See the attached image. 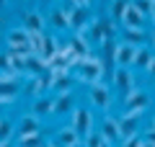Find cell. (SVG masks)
<instances>
[{
    "mask_svg": "<svg viewBox=\"0 0 155 147\" xmlns=\"http://www.w3.org/2000/svg\"><path fill=\"white\" fill-rule=\"evenodd\" d=\"M75 70H78L75 77H78L80 83H85V85H93V83H101V77H104L106 67H104V62H101V57H88V60L78 62Z\"/></svg>",
    "mask_w": 155,
    "mask_h": 147,
    "instance_id": "6da1fadb",
    "label": "cell"
},
{
    "mask_svg": "<svg viewBox=\"0 0 155 147\" xmlns=\"http://www.w3.org/2000/svg\"><path fill=\"white\" fill-rule=\"evenodd\" d=\"M91 39L96 44H104L106 39H116V21L109 16L104 18H93L91 21Z\"/></svg>",
    "mask_w": 155,
    "mask_h": 147,
    "instance_id": "7a4b0ae2",
    "label": "cell"
},
{
    "mask_svg": "<svg viewBox=\"0 0 155 147\" xmlns=\"http://www.w3.org/2000/svg\"><path fill=\"white\" fill-rule=\"evenodd\" d=\"M18 93H21V83L16 75L0 72V106H13Z\"/></svg>",
    "mask_w": 155,
    "mask_h": 147,
    "instance_id": "3957f363",
    "label": "cell"
},
{
    "mask_svg": "<svg viewBox=\"0 0 155 147\" xmlns=\"http://www.w3.org/2000/svg\"><path fill=\"white\" fill-rule=\"evenodd\" d=\"M70 126H72L80 137H88L91 132H96V126H93V114H91L85 106H75V111L70 114Z\"/></svg>",
    "mask_w": 155,
    "mask_h": 147,
    "instance_id": "277c9868",
    "label": "cell"
},
{
    "mask_svg": "<svg viewBox=\"0 0 155 147\" xmlns=\"http://www.w3.org/2000/svg\"><path fill=\"white\" fill-rule=\"evenodd\" d=\"M147 106H150V93L140 90V88L124 93V111H127V114H137L140 116Z\"/></svg>",
    "mask_w": 155,
    "mask_h": 147,
    "instance_id": "5b68a950",
    "label": "cell"
},
{
    "mask_svg": "<svg viewBox=\"0 0 155 147\" xmlns=\"http://www.w3.org/2000/svg\"><path fill=\"white\" fill-rule=\"evenodd\" d=\"M88 98H91V103H93L98 111H109L111 103H114L109 85H104V83H93V85H88Z\"/></svg>",
    "mask_w": 155,
    "mask_h": 147,
    "instance_id": "8992f818",
    "label": "cell"
},
{
    "mask_svg": "<svg viewBox=\"0 0 155 147\" xmlns=\"http://www.w3.org/2000/svg\"><path fill=\"white\" fill-rule=\"evenodd\" d=\"M52 80H54V72H52V70H47L44 75H36V77H31V80H28V88H26V93H28L31 98L47 96V90L52 88Z\"/></svg>",
    "mask_w": 155,
    "mask_h": 147,
    "instance_id": "52a82bcc",
    "label": "cell"
},
{
    "mask_svg": "<svg viewBox=\"0 0 155 147\" xmlns=\"http://www.w3.org/2000/svg\"><path fill=\"white\" fill-rule=\"evenodd\" d=\"M98 134L104 137V142H109V145H114L116 139H122V132H119V119H114V116L106 114L104 119H101V124H98Z\"/></svg>",
    "mask_w": 155,
    "mask_h": 147,
    "instance_id": "ba28073f",
    "label": "cell"
},
{
    "mask_svg": "<svg viewBox=\"0 0 155 147\" xmlns=\"http://www.w3.org/2000/svg\"><path fill=\"white\" fill-rule=\"evenodd\" d=\"M67 47H70V52L75 54L78 62L93 57V54H91V44H88V36H85V34H72L70 41H67Z\"/></svg>",
    "mask_w": 155,
    "mask_h": 147,
    "instance_id": "9c48e42d",
    "label": "cell"
},
{
    "mask_svg": "<svg viewBox=\"0 0 155 147\" xmlns=\"http://www.w3.org/2000/svg\"><path fill=\"white\" fill-rule=\"evenodd\" d=\"M54 142H57L60 147H80L83 137H80L70 124H67V126H60V129L54 132Z\"/></svg>",
    "mask_w": 155,
    "mask_h": 147,
    "instance_id": "30bf717a",
    "label": "cell"
},
{
    "mask_svg": "<svg viewBox=\"0 0 155 147\" xmlns=\"http://www.w3.org/2000/svg\"><path fill=\"white\" fill-rule=\"evenodd\" d=\"M111 80H114V85L119 88L122 93L134 90V75H132V67H116L114 75H111Z\"/></svg>",
    "mask_w": 155,
    "mask_h": 147,
    "instance_id": "8fae6325",
    "label": "cell"
},
{
    "mask_svg": "<svg viewBox=\"0 0 155 147\" xmlns=\"http://www.w3.org/2000/svg\"><path fill=\"white\" fill-rule=\"evenodd\" d=\"M119 132H122V139H129V137L140 134V116L124 111V114L119 116Z\"/></svg>",
    "mask_w": 155,
    "mask_h": 147,
    "instance_id": "7c38bea8",
    "label": "cell"
},
{
    "mask_svg": "<svg viewBox=\"0 0 155 147\" xmlns=\"http://www.w3.org/2000/svg\"><path fill=\"white\" fill-rule=\"evenodd\" d=\"M16 126H18V137H31V134H41V124H39V116H34V114H23L21 119L16 121Z\"/></svg>",
    "mask_w": 155,
    "mask_h": 147,
    "instance_id": "4fadbf2b",
    "label": "cell"
},
{
    "mask_svg": "<svg viewBox=\"0 0 155 147\" xmlns=\"http://www.w3.org/2000/svg\"><path fill=\"white\" fill-rule=\"evenodd\" d=\"M44 16L39 11H31V13H26L23 16V28H26L31 36H36V34H47V26H44Z\"/></svg>",
    "mask_w": 155,
    "mask_h": 147,
    "instance_id": "5bb4252c",
    "label": "cell"
},
{
    "mask_svg": "<svg viewBox=\"0 0 155 147\" xmlns=\"http://www.w3.org/2000/svg\"><path fill=\"white\" fill-rule=\"evenodd\" d=\"M134 54H137V47L119 41V47H116V67H132L134 65Z\"/></svg>",
    "mask_w": 155,
    "mask_h": 147,
    "instance_id": "9a60e30c",
    "label": "cell"
},
{
    "mask_svg": "<svg viewBox=\"0 0 155 147\" xmlns=\"http://www.w3.org/2000/svg\"><path fill=\"white\" fill-rule=\"evenodd\" d=\"M47 70H49V65H47V60H41L39 54H31V57H26V60H23V72H26V75H31V77L44 75Z\"/></svg>",
    "mask_w": 155,
    "mask_h": 147,
    "instance_id": "2e32d148",
    "label": "cell"
},
{
    "mask_svg": "<svg viewBox=\"0 0 155 147\" xmlns=\"http://www.w3.org/2000/svg\"><path fill=\"white\" fill-rule=\"evenodd\" d=\"M31 114L34 116H52L54 114V98H49V96H39V98H34V106H31Z\"/></svg>",
    "mask_w": 155,
    "mask_h": 147,
    "instance_id": "e0dca14e",
    "label": "cell"
},
{
    "mask_svg": "<svg viewBox=\"0 0 155 147\" xmlns=\"http://www.w3.org/2000/svg\"><path fill=\"white\" fill-rule=\"evenodd\" d=\"M150 39V34L145 28H122V41L132 44V47H145V41Z\"/></svg>",
    "mask_w": 155,
    "mask_h": 147,
    "instance_id": "ac0fdd59",
    "label": "cell"
},
{
    "mask_svg": "<svg viewBox=\"0 0 155 147\" xmlns=\"http://www.w3.org/2000/svg\"><path fill=\"white\" fill-rule=\"evenodd\" d=\"M91 13H88V8H75L72 11V16H70V28L75 34H83V28H88L91 26Z\"/></svg>",
    "mask_w": 155,
    "mask_h": 147,
    "instance_id": "d6986e66",
    "label": "cell"
},
{
    "mask_svg": "<svg viewBox=\"0 0 155 147\" xmlns=\"http://www.w3.org/2000/svg\"><path fill=\"white\" fill-rule=\"evenodd\" d=\"M116 47H119V41L116 39H106L104 44H101V62H104V67L109 65L111 70H116Z\"/></svg>",
    "mask_w": 155,
    "mask_h": 147,
    "instance_id": "ffe728a7",
    "label": "cell"
},
{
    "mask_svg": "<svg viewBox=\"0 0 155 147\" xmlns=\"http://www.w3.org/2000/svg\"><path fill=\"white\" fill-rule=\"evenodd\" d=\"M122 28H145V16L132 5V3H129L127 13H124V18H122Z\"/></svg>",
    "mask_w": 155,
    "mask_h": 147,
    "instance_id": "44dd1931",
    "label": "cell"
},
{
    "mask_svg": "<svg viewBox=\"0 0 155 147\" xmlns=\"http://www.w3.org/2000/svg\"><path fill=\"white\" fill-rule=\"evenodd\" d=\"M5 44L8 47H21V44H31V34L26 31L23 26H16L5 34Z\"/></svg>",
    "mask_w": 155,
    "mask_h": 147,
    "instance_id": "7402d4cb",
    "label": "cell"
},
{
    "mask_svg": "<svg viewBox=\"0 0 155 147\" xmlns=\"http://www.w3.org/2000/svg\"><path fill=\"white\" fill-rule=\"evenodd\" d=\"M72 111H75V98H72V93H60L54 98V114L65 116V114H72Z\"/></svg>",
    "mask_w": 155,
    "mask_h": 147,
    "instance_id": "603a6c76",
    "label": "cell"
},
{
    "mask_svg": "<svg viewBox=\"0 0 155 147\" xmlns=\"http://www.w3.org/2000/svg\"><path fill=\"white\" fill-rule=\"evenodd\" d=\"M153 60H155V54L150 52L147 44H145V47H137V54H134V65L132 67H137V70H147Z\"/></svg>",
    "mask_w": 155,
    "mask_h": 147,
    "instance_id": "cb8c5ba5",
    "label": "cell"
},
{
    "mask_svg": "<svg viewBox=\"0 0 155 147\" xmlns=\"http://www.w3.org/2000/svg\"><path fill=\"white\" fill-rule=\"evenodd\" d=\"M49 23H52L54 31H67V28H70V16H67L62 8H54L52 16H49Z\"/></svg>",
    "mask_w": 155,
    "mask_h": 147,
    "instance_id": "d4e9b609",
    "label": "cell"
},
{
    "mask_svg": "<svg viewBox=\"0 0 155 147\" xmlns=\"http://www.w3.org/2000/svg\"><path fill=\"white\" fill-rule=\"evenodd\" d=\"M70 85H72L70 72H57L54 80H52V90H57V96H60V93H70Z\"/></svg>",
    "mask_w": 155,
    "mask_h": 147,
    "instance_id": "484cf974",
    "label": "cell"
},
{
    "mask_svg": "<svg viewBox=\"0 0 155 147\" xmlns=\"http://www.w3.org/2000/svg\"><path fill=\"white\" fill-rule=\"evenodd\" d=\"M129 3H132V0H114L111 8H109V18H114L116 23H122L124 13H127V8H129Z\"/></svg>",
    "mask_w": 155,
    "mask_h": 147,
    "instance_id": "4316f807",
    "label": "cell"
},
{
    "mask_svg": "<svg viewBox=\"0 0 155 147\" xmlns=\"http://www.w3.org/2000/svg\"><path fill=\"white\" fill-rule=\"evenodd\" d=\"M13 129H16V121L0 119V142H11L13 139Z\"/></svg>",
    "mask_w": 155,
    "mask_h": 147,
    "instance_id": "83f0119b",
    "label": "cell"
},
{
    "mask_svg": "<svg viewBox=\"0 0 155 147\" xmlns=\"http://www.w3.org/2000/svg\"><path fill=\"white\" fill-rule=\"evenodd\" d=\"M18 147H44V137H41V134L18 137Z\"/></svg>",
    "mask_w": 155,
    "mask_h": 147,
    "instance_id": "f1b7e54d",
    "label": "cell"
},
{
    "mask_svg": "<svg viewBox=\"0 0 155 147\" xmlns=\"http://www.w3.org/2000/svg\"><path fill=\"white\" fill-rule=\"evenodd\" d=\"M0 72H8V75L18 77V72H16V67H13V60H11L8 52H0Z\"/></svg>",
    "mask_w": 155,
    "mask_h": 147,
    "instance_id": "f546056e",
    "label": "cell"
},
{
    "mask_svg": "<svg viewBox=\"0 0 155 147\" xmlns=\"http://www.w3.org/2000/svg\"><path fill=\"white\" fill-rule=\"evenodd\" d=\"M132 5L137 8V11L142 13L145 18H147V16H153V0H132Z\"/></svg>",
    "mask_w": 155,
    "mask_h": 147,
    "instance_id": "4dcf8cb0",
    "label": "cell"
},
{
    "mask_svg": "<svg viewBox=\"0 0 155 147\" xmlns=\"http://www.w3.org/2000/svg\"><path fill=\"white\" fill-rule=\"evenodd\" d=\"M83 142H85V147H101L104 145V137H101L98 129H96V132H91L88 137H83Z\"/></svg>",
    "mask_w": 155,
    "mask_h": 147,
    "instance_id": "1f68e13d",
    "label": "cell"
},
{
    "mask_svg": "<svg viewBox=\"0 0 155 147\" xmlns=\"http://www.w3.org/2000/svg\"><path fill=\"white\" fill-rule=\"evenodd\" d=\"M122 147H145V137L142 134H134V137H129V139H124Z\"/></svg>",
    "mask_w": 155,
    "mask_h": 147,
    "instance_id": "d6a6232c",
    "label": "cell"
},
{
    "mask_svg": "<svg viewBox=\"0 0 155 147\" xmlns=\"http://www.w3.org/2000/svg\"><path fill=\"white\" fill-rule=\"evenodd\" d=\"M145 142H150V145H155V126L150 124L147 132H145Z\"/></svg>",
    "mask_w": 155,
    "mask_h": 147,
    "instance_id": "836d02e7",
    "label": "cell"
},
{
    "mask_svg": "<svg viewBox=\"0 0 155 147\" xmlns=\"http://www.w3.org/2000/svg\"><path fill=\"white\" fill-rule=\"evenodd\" d=\"M145 72H147V77H153V80H155V60L150 62V67H147V70H145Z\"/></svg>",
    "mask_w": 155,
    "mask_h": 147,
    "instance_id": "e575fe53",
    "label": "cell"
},
{
    "mask_svg": "<svg viewBox=\"0 0 155 147\" xmlns=\"http://www.w3.org/2000/svg\"><path fill=\"white\" fill-rule=\"evenodd\" d=\"M44 147H60V145H57L54 139H49V142H44Z\"/></svg>",
    "mask_w": 155,
    "mask_h": 147,
    "instance_id": "d590c367",
    "label": "cell"
},
{
    "mask_svg": "<svg viewBox=\"0 0 155 147\" xmlns=\"http://www.w3.org/2000/svg\"><path fill=\"white\" fill-rule=\"evenodd\" d=\"M0 147H16L13 142H0Z\"/></svg>",
    "mask_w": 155,
    "mask_h": 147,
    "instance_id": "8d00e7d4",
    "label": "cell"
},
{
    "mask_svg": "<svg viewBox=\"0 0 155 147\" xmlns=\"http://www.w3.org/2000/svg\"><path fill=\"white\" fill-rule=\"evenodd\" d=\"M85 3H88V8H91V5H96V3H98V0H85Z\"/></svg>",
    "mask_w": 155,
    "mask_h": 147,
    "instance_id": "74e56055",
    "label": "cell"
},
{
    "mask_svg": "<svg viewBox=\"0 0 155 147\" xmlns=\"http://www.w3.org/2000/svg\"><path fill=\"white\" fill-rule=\"evenodd\" d=\"M5 3H8V0H0V11H3V8H5Z\"/></svg>",
    "mask_w": 155,
    "mask_h": 147,
    "instance_id": "f35d334b",
    "label": "cell"
},
{
    "mask_svg": "<svg viewBox=\"0 0 155 147\" xmlns=\"http://www.w3.org/2000/svg\"><path fill=\"white\" fill-rule=\"evenodd\" d=\"M101 147H114V145H109V142H104V145H101Z\"/></svg>",
    "mask_w": 155,
    "mask_h": 147,
    "instance_id": "ab89813d",
    "label": "cell"
},
{
    "mask_svg": "<svg viewBox=\"0 0 155 147\" xmlns=\"http://www.w3.org/2000/svg\"><path fill=\"white\" fill-rule=\"evenodd\" d=\"M145 147H155V145H150V142H145Z\"/></svg>",
    "mask_w": 155,
    "mask_h": 147,
    "instance_id": "60d3db41",
    "label": "cell"
},
{
    "mask_svg": "<svg viewBox=\"0 0 155 147\" xmlns=\"http://www.w3.org/2000/svg\"><path fill=\"white\" fill-rule=\"evenodd\" d=\"M153 41H155V26H153Z\"/></svg>",
    "mask_w": 155,
    "mask_h": 147,
    "instance_id": "b9f144b4",
    "label": "cell"
},
{
    "mask_svg": "<svg viewBox=\"0 0 155 147\" xmlns=\"http://www.w3.org/2000/svg\"><path fill=\"white\" fill-rule=\"evenodd\" d=\"M39 3H52V0H39Z\"/></svg>",
    "mask_w": 155,
    "mask_h": 147,
    "instance_id": "7bdbcfd3",
    "label": "cell"
},
{
    "mask_svg": "<svg viewBox=\"0 0 155 147\" xmlns=\"http://www.w3.org/2000/svg\"><path fill=\"white\" fill-rule=\"evenodd\" d=\"M153 126H155V121H153Z\"/></svg>",
    "mask_w": 155,
    "mask_h": 147,
    "instance_id": "ee69618b",
    "label": "cell"
}]
</instances>
